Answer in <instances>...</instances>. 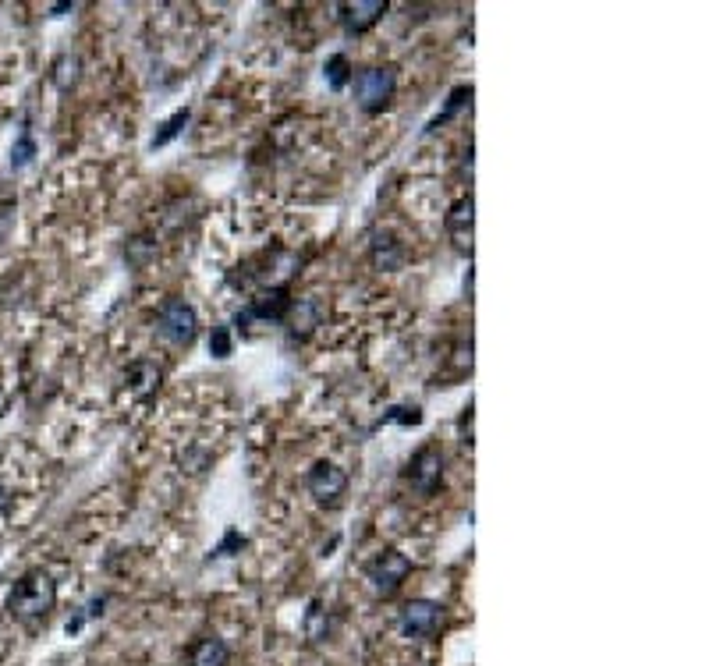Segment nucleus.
Wrapping results in <instances>:
<instances>
[{
	"label": "nucleus",
	"mask_w": 709,
	"mask_h": 666,
	"mask_svg": "<svg viewBox=\"0 0 709 666\" xmlns=\"http://www.w3.org/2000/svg\"><path fill=\"white\" fill-rule=\"evenodd\" d=\"M305 489L316 504L323 507H337L348 496V472L334 461H316V465L305 472Z\"/></svg>",
	"instance_id": "6e6552de"
},
{
	"label": "nucleus",
	"mask_w": 709,
	"mask_h": 666,
	"mask_svg": "<svg viewBox=\"0 0 709 666\" xmlns=\"http://www.w3.org/2000/svg\"><path fill=\"white\" fill-rule=\"evenodd\" d=\"M210 351H213V358H227V355L234 351L231 330H227V326H213V333H210Z\"/></svg>",
	"instance_id": "5701e85b"
},
{
	"label": "nucleus",
	"mask_w": 709,
	"mask_h": 666,
	"mask_svg": "<svg viewBox=\"0 0 709 666\" xmlns=\"http://www.w3.org/2000/svg\"><path fill=\"white\" fill-rule=\"evenodd\" d=\"M188 121H192V110H188V107L174 110V117H167V121L160 124V132L153 135V142H149V146H153V149H164L167 142H174L181 132H185V124H188Z\"/></svg>",
	"instance_id": "2eb2a0df"
},
{
	"label": "nucleus",
	"mask_w": 709,
	"mask_h": 666,
	"mask_svg": "<svg viewBox=\"0 0 709 666\" xmlns=\"http://www.w3.org/2000/svg\"><path fill=\"white\" fill-rule=\"evenodd\" d=\"M234 546H245V539H242V535H238V532H227V539L217 546V553H213V557H231Z\"/></svg>",
	"instance_id": "b1692460"
},
{
	"label": "nucleus",
	"mask_w": 709,
	"mask_h": 666,
	"mask_svg": "<svg viewBox=\"0 0 709 666\" xmlns=\"http://www.w3.org/2000/svg\"><path fill=\"white\" fill-rule=\"evenodd\" d=\"M160 365L156 362H149V358H142V362H132L128 365V372H125V387H128V394L132 397H149L156 387H160Z\"/></svg>",
	"instance_id": "ddd939ff"
},
{
	"label": "nucleus",
	"mask_w": 709,
	"mask_h": 666,
	"mask_svg": "<svg viewBox=\"0 0 709 666\" xmlns=\"http://www.w3.org/2000/svg\"><path fill=\"white\" fill-rule=\"evenodd\" d=\"M341 25L348 36H362V32H369L376 22H380L383 15L390 11L387 0H355V4H341Z\"/></svg>",
	"instance_id": "1a4fd4ad"
},
{
	"label": "nucleus",
	"mask_w": 709,
	"mask_h": 666,
	"mask_svg": "<svg viewBox=\"0 0 709 666\" xmlns=\"http://www.w3.org/2000/svg\"><path fill=\"white\" fill-rule=\"evenodd\" d=\"M320 302L316 298H302V302H291V312H288V319H291V337H309L316 326H320ZM284 319V323H288Z\"/></svg>",
	"instance_id": "4468645a"
},
{
	"label": "nucleus",
	"mask_w": 709,
	"mask_h": 666,
	"mask_svg": "<svg viewBox=\"0 0 709 666\" xmlns=\"http://www.w3.org/2000/svg\"><path fill=\"white\" fill-rule=\"evenodd\" d=\"M231 663V649L220 635H203L188 649V666H227Z\"/></svg>",
	"instance_id": "f8f14e48"
},
{
	"label": "nucleus",
	"mask_w": 709,
	"mask_h": 666,
	"mask_svg": "<svg viewBox=\"0 0 709 666\" xmlns=\"http://www.w3.org/2000/svg\"><path fill=\"white\" fill-rule=\"evenodd\" d=\"M36 156V139H32L29 124H22V132H18L15 146H11V171H25Z\"/></svg>",
	"instance_id": "a211bd4d"
},
{
	"label": "nucleus",
	"mask_w": 709,
	"mask_h": 666,
	"mask_svg": "<svg viewBox=\"0 0 709 666\" xmlns=\"http://www.w3.org/2000/svg\"><path fill=\"white\" fill-rule=\"evenodd\" d=\"M291 287L288 284H273L266 287V291H259L256 298H252L249 305H245L238 316H234V323L238 326H249V323H284L291 312Z\"/></svg>",
	"instance_id": "423d86ee"
},
{
	"label": "nucleus",
	"mask_w": 709,
	"mask_h": 666,
	"mask_svg": "<svg viewBox=\"0 0 709 666\" xmlns=\"http://www.w3.org/2000/svg\"><path fill=\"white\" fill-rule=\"evenodd\" d=\"M468 103H472V86H458V89L451 93V100H447V110H444V114H437L433 121L426 124V132H437L440 124H447L454 114H458L461 107H468Z\"/></svg>",
	"instance_id": "6ab92c4d"
},
{
	"label": "nucleus",
	"mask_w": 709,
	"mask_h": 666,
	"mask_svg": "<svg viewBox=\"0 0 709 666\" xmlns=\"http://www.w3.org/2000/svg\"><path fill=\"white\" fill-rule=\"evenodd\" d=\"M405 486L419 496H437L444 486V450L437 443H422L405 465Z\"/></svg>",
	"instance_id": "7ed1b4c3"
},
{
	"label": "nucleus",
	"mask_w": 709,
	"mask_h": 666,
	"mask_svg": "<svg viewBox=\"0 0 709 666\" xmlns=\"http://www.w3.org/2000/svg\"><path fill=\"white\" fill-rule=\"evenodd\" d=\"M408 574H412V560H408L401 550H383L366 564L369 589H373L376 596H383V599L398 596L401 585L408 581Z\"/></svg>",
	"instance_id": "20e7f679"
},
{
	"label": "nucleus",
	"mask_w": 709,
	"mask_h": 666,
	"mask_svg": "<svg viewBox=\"0 0 709 666\" xmlns=\"http://www.w3.org/2000/svg\"><path fill=\"white\" fill-rule=\"evenodd\" d=\"M472 224H476V199H472V195H461L444 220L447 234L454 238L458 252H472Z\"/></svg>",
	"instance_id": "9b49d317"
},
{
	"label": "nucleus",
	"mask_w": 709,
	"mask_h": 666,
	"mask_svg": "<svg viewBox=\"0 0 709 666\" xmlns=\"http://www.w3.org/2000/svg\"><path fill=\"white\" fill-rule=\"evenodd\" d=\"M57 606V581L47 571H29L15 581V589L8 596V613L22 624H36L47 620Z\"/></svg>",
	"instance_id": "f257e3e1"
},
{
	"label": "nucleus",
	"mask_w": 709,
	"mask_h": 666,
	"mask_svg": "<svg viewBox=\"0 0 709 666\" xmlns=\"http://www.w3.org/2000/svg\"><path fill=\"white\" fill-rule=\"evenodd\" d=\"M11 507H15V493H11V489L4 486V482H0V521L8 518Z\"/></svg>",
	"instance_id": "393cba45"
},
{
	"label": "nucleus",
	"mask_w": 709,
	"mask_h": 666,
	"mask_svg": "<svg viewBox=\"0 0 709 666\" xmlns=\"http://www.w3.org/2000/svg\"><path fill=\"white\" fill-rule=\"evenodd\" d=\"M153 252H156V241H146V238H132L125 245V259H128V263H135V266L146 263Z\"/></svg>",
	"instance_id": "412c9836"
},
{
	"label": "nucleus",
	"mask_w": 709,
	"mask_h": 666,
	"mask_svg": "<svg viewBox=\"0 0 709 666\" xmlns=\"http://www.w3.org/2000/svg\"><path fill=\"white\" fill-rule=\"evenodd\" d=\"M405 245L398 241V234L390 231H373L369 234V263H373V270L380 273H394L405 266Z\"/></svg>",
	"instance_id": "9d476101"
},
{
	"label": "nucleus",
	"mask_w": 709,
	"mask_h": 666,
	"mask_svg": "<svg viewBox=\"0 0 709 666\" xmlns=\"http://www.w3.org/2000/svg\"><path fill=\"white\" fill-rule=\"evenodd\" d=\"M323 78H327V86L334 89V93H341V89L351 86V78H355V71H351V61L344 54H334L327 61V68H323Z\"/></svg>",
	"instance_id": "dca6fc26"
},
{
	"label": "nucleus",
	"mask_w": 709,
	"mask_h": 666,
	"mask_svg": "<svg viewBox=\"0 0 709 666\" xmlns=\"http://www.w3.org/2000/svg\"><path fill=\"white\" fill-rule=\"evenodd\" d=\"M351 93H355V107L362 114H383L398 93V71L390 64H373L362 68L359 75L351 78Z\"/></svg>",
	"instance_id": "f03ea898"
},
{
	"label": "nucleus",
	"mask_w": 709,
	"mask_h": 666,
	"mask_svg": "<svg viewBox=\"0 0 709 666\" xmlns=\"http://www.w3.org/2000/svg\"><path fill=\"white\" fill-rule=\"evenodd\" d=\"M401 635L412 638V642H429L437 638L440 624H444V606L437 599H408L401 606Z\"/></svg>",
	"instance_id": "0eeeda50"
},
{
	"label": "nucleus",
	"mask_w": 709,
	"mask_h": 666,
	"mask_svg": "<svg viewBox=\"0 0 709 666\" xmlns=\"http://www.w3.org/2000/svg\"><path fill=\"white\" fill-rule=\"evenodd\" d=\"M330 617L323 613V606L320 603H312L309 606V617H305V635L312 638V642H327L330 638Z\"/></svg>",
	"instance_id": "aec40b11"
},
{
	"label": "nucleus",
	"mask_w": 709,
	"mask_h": 666,
	"mask_svg": "<svg viewBox=\"0 0 709 666\" xmlns=\"http://www.w3.org/2000/svg\"><path fill=\"white\" fill-rule=\"evenodd\" d=\"M383 422H398V426H419L422 422V408H408V404H401V408H390L387 415H383Z\"/></svg>",
	"instance_id": "4be33fe9"
},
{
	"label": "nucleus",
	"mask_w": 709,
	"mask_h": 666,
	"mask_svg": "<svg viewBox=\"0 0 709 666\" xmlns=\"http://www.w3.org/2000/svg\"><path fill=\"white\" fill-rule=\"evenodd\" d=\"M78 71H82V61L75 54H61L54 61V71H50V82L57 89H71L78 82Z\"/></svg>",
	"instance_id": "f3484780"
},
{
	"label": "nucleus",
	"mask_w": 709,
	"mask_h": 666,
	"mask_svg": "<svg viewBox=\"0 0 709 666\" xmlns=\"http://www.w3.org/2000/svg\"><path fill=\"white\" fill-rule=\"evenodd\" d=\"M156 333H160L167 344L188 348V344L195 341V333H199V316H195V309L185 298H167V302L156 309Z\"/></svg>",
	"instance_id": "39448f33"
}]
</instances>
